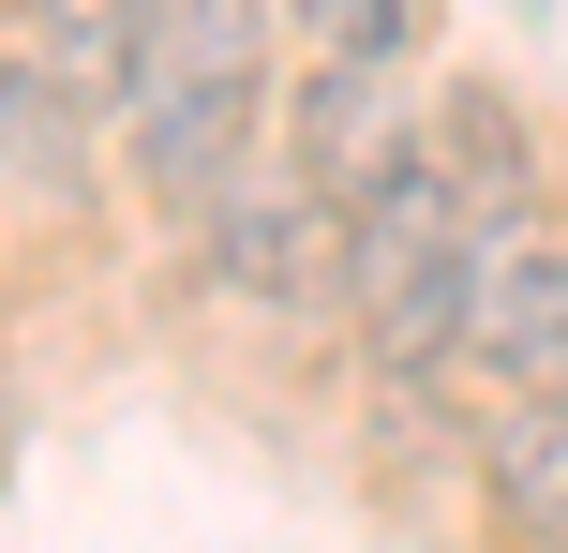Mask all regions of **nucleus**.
<instances>
[{"label": "nucleus", "instance_id": "nucleus-2", "mask_svg": "<svg viewBox=\"0 0 568 553\" xmlns=\"http://www.w3.org/2000/svg\"><path fill=\"white\" fill-rule=\"evenodd\" d=\"M195 239H210V285H225V299H270V315H344V209L314 195L300 165H270V150L195 209Z\"/></svg>", "mask_w": 568, "mask_h": 553}, {"label": "nucleus", "instance_id": "nucleus-5", "mask_svg": "<svg viewBox=\"0 0 568 553\" xmlns=\"http://www.w3.org/2000/svg\"><path fill=\"white\" fill-rule=\"evenodd\" d=\"M479 509L509 553H568V389H509V419L479 434Z\"/></svg>", "mask_w": 568, "mask_h": 553}, {"label": "nucleus", "instance_id": "nucleus-1", "mask_svg": "<svg viewBox=\"0 0 568 553\" xmlns=\"http://www.w3.org/2000/svg\"><path fill=\"white\" fill-rule=\"evenodd\" d=\"M270 45H284V0H150L135 90H120V150H135V195L165 225H195L270 150Z\"/></svg>", "mask_w": 568, "mask_h": 553}, {"label": "nucleus", "instance_id": "nucleus-4", "mask_svg": "<svg viewBox=\"0 0 568 553\" xmlns=\"http://www.w3.org/2000/svg\"><path fill=\"white\" fill-rule=\"evenodd\" d=\"M434 255H449V150H434V120H419V135L344 195V329H374Z\"/></svg>", "mask_w": 568, "mask_h": 553}, {"label": "nucleus", "instance_id": "nucleus-9", "mask_svg": "<svg viewBox=\"0 0 568 553\" xmlns=\"http://www.w3.org/2000/svg\"><path fill=\"white\" fill-rule=\"evenodd\" d=\"M284 30H300V60H404L419 45L404 0H284Z\"/></svg>", "mask_w": 568, "mask_h": 553}, {"label": "nucleus", "instance_id": "nucleus-3", "mask_svg": "<svg viewBox=\"0 0 568 553\" xmlns=\"http://www.w3.org/2000/svg\"><path fill=\"white\" fill-rule=\"evenodd\" d=\"M419 135V105H404V60H300V75L270 90V165H300L314 195H359L389 150Z\"/></svg>", "mask_w": 568, "mask_h": 553}, {"label": "nucleus", "instance_id": "nucleus-8", "mask_svg": "<svg viewBox=\"0 0 568 553\" xmlns=\"http://www.w3.org/2000/svg\"><path fill=\"white\" fill-rule=\"evenodd\" d=\"M16 45L45 60V75L75 90L90 120H120V90H135V45H150V0H16Z\"/></svg>", "mask_w": 568, "mask_h": 553}, {"label": "nucleus", "instance_id": "nucleus-6", "mask_svg": "<svg viewBox=\"0 0 568 553\" xmlns=\"http://www.w3.org/2000/svg\"><path fill=\"white\" fill-rule=\"evenodd\" d=\"M90 135H105V120H90L75 90H60L45 60H30L16 30H0V195H30V209H75V195H90Z\"/></svg>", "mask_w": 568, "mask_h": 553}, {"label": "nucleus", "instance_id": "nucleus-7", "mask_svg": "<svg viewBox=\"0 0 568 553\" xmlns=\"http://www.w3.org/2000/svg\"><path fill=\"white\" fill-rule=\"evenodd\" d=\"M479 375L494 389H568V225H539L509 255V285L479 315Z\"/></svg>", "mask_w": 568, "mask_h": 553}]
</instances>
